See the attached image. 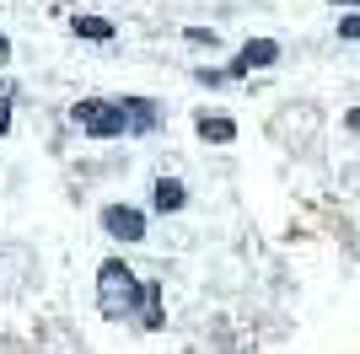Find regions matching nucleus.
Masks as SVG:
<instances>
[{
	"label": "nucleus",
	"instance_id": "nucleus-9",
	"mask_svg": "<svg viewBox=\"0 0 360 354\" xmlns=\"http://www.w3.org/2000/svg\"><path fill=\"white\" fill-rule=\"evenodd\" d=\"M140 327H162V306L146 295V311H140Z\"/></svg>",
	"mask_w": 360,
	"mask_h": 354
},
{
	"label": "nucleus",
	"instance_id": "nucleus-4",
	"mask_svg": "<svg viewBox=\"0 0 360 354\" xmlns=\"http://www.w3.org/2000/svg\"><path fill=\"white\" fill-rule=\"evenodd\" d=\"M274 59H280V44H274V38H253V44L231 59V75H248L253 65H274Z\"/></svg>",
	"mask_w": 360,
	"mask_h": 354
},
{
	"label": "nucleus",
	"instance_id": "nucleus-2",
	"mask_svg": "<svg viewBox=\"0 0 360 354\" xmlns=\"http://www.w3.org/2000/svg\"><path fill=\"white\" fill-rule=\"evenodd\" d=\"M70 118L91 134V140H119V134H129V113H124V103H108V97H86V103H75Z\"/></svg>",
	"mask_w": 360,
	"mask_h": 354
},
{
	"label": "nucleus",
	"instance_id": "nucleus-10",
	"mask_svg": "<svg viewBox=\"0 0 360 354\" xmlns=\"http://www.w3.org/2000/svg\"><path fill=\"white\" fill-rule=\"evenodd\" d=\"M339 38H355L360 44V16H345V22H339Z\"/></svg>",
	"mask_w": 360,
	"mask_h": 354
},
{
	"label": "nucleus",
	"instance_id": "nucleus-6",
	"mask_svg": "<svg viewBox=\"0 0 360 354\" xmlns=\"http://www.w3.org/2000/svg\"><path fill=\"white\" fill-rule=\"evenodd\" d=\"M183 199H188V193H183V183H172V177H156V183H150V209H156V215L183 209Z\"/></svg>",
	"mask_w": 360,
	"mask_h": 354
},
{
	"label": "nucleus",
	"instance_id": "nucleus-5",
	"mask_svg": "<svg viewBox=\"0 0 360 354\" xmlns=\"http://www.w3.org/2000/svg\"><path fill=\"white\" fill-rule=\"evenodd\" d=\"M124 113H129V134H156V129H162V107L146 103V97L124 103Z\"/></svg>",
	"mask_w": 360,
	"mask_h": 354
},
{
	"label": "nucleus",
	"instance_id": "nucleus-1",
	"mask_svg": "<svg viewBox=\"0 0 360 354\" xmlns=\"http://www.w3.org/2000/svg\"><path fill=\"white\" fill-rule=\"evenodd\" d=\"M97 301H103L108 317H129L135 306H146V290H140V280L129 274V263H103V274H97Z\"/></svg>",
	"mask_w": 360,
	"mask_h": 354
},
{
	"label": "nucleus",
	"instance_id": "nucleus-13",
	"mask_svg": "<svg viewBox=\"0 0 360 354\" xmlns=\"http://www.w3.org/2000/svg\"><path fill=\"white\" fill-rule=\"evenodd\" d=\"M349 129H360V107H355V113H349Z\"/></svg>",
	"mask_w": 360,
	"mask_h": 354
},
{
	"label": "nucleus",
	"instance_id": "nucleus-3",
	"mask_svg": "<svg viewBox=\"0 0 360 354\" xmlns=\"http://www.w3.org/2000/svg\"><path fill=\"white\" fill-rule=\"evenodd\" d=\"M103 225L119 236V242H140V236H146V215H140V209H129V204H113V209L103 215Z\"/></svg>",
	"mask_w": 360,
	"mask_h": 354
},
{
	"label": "nucleus",
	"instance_id": "nucleus-12",
	"mask_svg": "<svg viewBox=\"0 0 360 354\" xmlns=\"http://www.w3.org/2000/svg\"><path fill=\"white\" fill-rule=\"evenodd\" d=\"M6 59H11V44H6V32H0V65H6Z\"/></svg>",
	"mask_w": 360,
	"mask_h": 354
},
{
	"label": "nucleus",
	"instance_id": "nucleus-11",
	"mask_svg": "<svg viewBox=\"0 0 360 354\" xmlns=\"http://www.w3.org/2000/svg\"><path fill=\"white\" fill-rule=\"evenodd\" d=\"M11 129V91H0V134Z\"/></svg>",
	"mask_w": 360,
	"mask_h": 354
},
{
	"label": "nucleus",
	"instance_id": "nucleus-14",
	"mask_svg": "<svg viewBox=\"0 0 360 354\" xmlns=\"http://www.w3.org/2000/svg\"><path fill=\"white\" fill-rule=\"evenodd\" d=\"M333 6H360V0H333Z\"/></svg>",
	"mask_w": 360,
	"mask_h": 354
},
{
	"label": "nucleus",
	"instance_id": "nucleus-7",
	"mask_svg": "<svg viewBox=\"0 0 360 354\" xmlns=\"http://www.w3.org/2000/svg\"><path fill=\"white\" fill-rule=\"evenodd\" d=\"M194 129H199V140H210V145H226L231 134H237V124L226 113H205V118H194Z\"/></svg>",
	"mask_w": 360,
	"mask_h": 354
},
{
	"label": "nucleus",
	"instance_id": "nucleus-8",
	"mask_svg": "<svg viewBox=\"0 0 360 354\" xmlns=\"http://www.w3.org/2000/svg\"><path fill=\"white\" fill-rule=\"evenodd\" d=\"M70 27H75V38H91V44H108V38H113V22H103V16H75Z\"/></svg>",
	"mask_w": 360,
	"mask_h": 354
}]
</instances>
